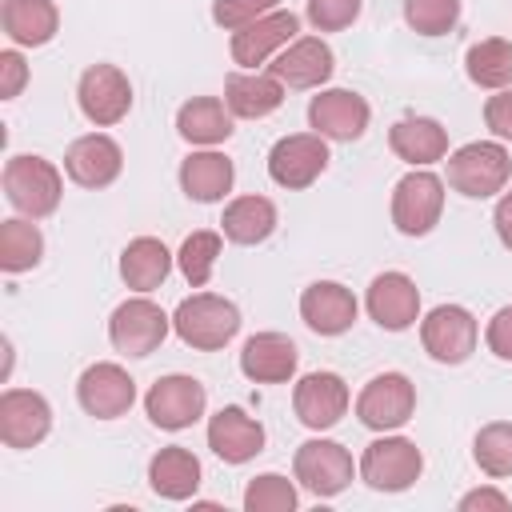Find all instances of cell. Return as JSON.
<instances>
[{"instance_id": "6da1fadb", "label": "cell", "mask_w": 512, "mask_h": 512, "mask_svg": "<svg viewBox=\"0 0 512 512\" xmlns=\"http://www.w3.org/2000/svg\"><path fill=\"white\" fill-rule=\"evenodd\" d=\"M176 336L196 352H216L240 332V308L216 292H192L176 304Z\"/></svg>"}, {"instance_id": "7a4b0ae2", "label": "cell", "mask_w": 512, "mask_h": 512, "mask_svg": "<svg viewBox=\"0 0 512 512\" xmlns=\"http://www.w3.org/2000/svg\"><path fill=\"white\" fill-rule=\"evenodd\" d=\"M4 196L20 216L44 220L56 212V204L64 196V180L52 160L20 152V156H8V164H4Z\"/></svg>"}, {"instance_id": "3957f363", "label": "cell", "mask_w": 512, "mask_h": 512, "mask_svg": "<svg viewBox=\"0 0 512 512\" xmlns=\"http://www.w3.org/2000/svg\"><path fill=\"white\" fill-rule=\"evenodd\" d=\"M508 172H512L508 148L496 144V140H472V144H464L448 156V184L460 196H472V200L504 192Z\"/></svg>"}, {"instance_id": "277c9868", "label": "cell", "mask_w": 512, "mask_h": 512, "mask_svg": "<svg viewBox=\"0 0 512 512\" xmlns=\"http://www.w3.org/2000/svg\"><path fill=\"white\" fill-rule=\"evenodd\" d=\"M440 212H444V180L440 176H432L424 168H412L408 176L396 180V188H392V224H396V232L428 236L440 224Z\"/></svg>"}, {"instance_id": "5b68a950", "label": "cell", "mask_w": 512, "mask_h": 512, "mask_svg": "<svg viewBox=\"0 0 512 512\" xmlns=\"http://www.w3.org/2000/svg\"><path fill=\"white\" fill-rule=\"evenodd\" d=\"M420 472H424V456L404 436H380L360 456V480L376 492H404L420 480Z\"/></svg>"}, {"instance_id": "8992f818", "label": "cell", "mask_w": 512, "mask_h": 512, "mask_svg": "<svg viewBox=\"0 0 512 512\" xmlns=\"http://www.w3.org/2000/svg\"><path fill=\"white\" fill-rule=\"evenodd\" d=\"M412 412H416V388L404 372H380L356 396V416L372 432L404 428L412 420Z\"/></svg>"}, {"instance_id": "52a82bcc", "label": "cell", "mask_w": 512, "mask_h": 512, "mask_svg": "<svg viewBox=\"0 0 512 512\" xmlns=\"http://www.w3.org/2000/svg\"><path fill=\"white\" fill-rule=\"evenodd\" d=\"M208 408V392L196 376H184V372H172V376H160L148 396H144V412L156 428L164 432H180V428H192Z\"/></svg>"}, {"instance_id": "ba28073f", "label": "cell", "mask_w": 512, "mask_h": 512, "mask_svg": "<svg viewBox=\"0 0 512 512\" xmlns=\"http://www.w3.org/2000/svg\"><path fill=\"white\" fill-rule=\"evenodd\" d=\"M292 472L300 480V488H308L312 496L328 500L340 496L352 484V452L336 440H304L292 456Z\"/></svg>"}, {"instance_id": "9c48e42d", "label": "cell", "mask_w": 512, "mask_h": 512, "mask_svg": "<svg viewBox=\"0 0 512 512\" xmlns=\"http://www.w3.org/2000/svg\"><path fill=\"white\" fill-rule=\"evenodd\" d=\"M324 168H328V144H324L320 132L280 136L268 152V176L288 192H300V188L316 184Z\"/></svg>"}, {"instance_id": "30bf717a", "label": "cell", "mask_w": 512, "mask_h": 512, "mask_svg": "<svg viewBox=\"0 0 512 512\" xmlns=\"http://www.w3.org/2000/svg\"><path fill=\"white\" fill-rule=\"evenodd\" d=\"M168 324H172V320L164 316L160 304H152L148 296H132V300H124V304L112 312V320H108V340H112V348L124 352V356H152V352L164 344Z\"/></svg>"}, {"instance_id": "8fae6325", "label": "cell", "mask_w": 512, "mask_h": 512, "mask_svg": "<svg viewBox=\"0 0 512 512\" xmlns=\"http://www.w3.org/2000/svg\"><path fill=\"white\" fill-rule=\"evenodd\" d=\"M476 316L460 304H436L420 320V344L436 364H464L476 348Z\"/></svg>"}, {"instance_id": "7c38bea8", "label": "cell", "mask_w": 512, "mask_h": 512, "mask_svg": "<svg viewBox=\"0 0 512 512\" xmlns=\"http://www.w3.org/2000/svg\"><path fill=\"white\" fill-rule=\"evenodd\" d=\"M76 100H80V112L96 128H112L132 108V84L116 64H92V68H84V76L76 84Z\"/></svg>"}, {"instance_id": "4fadbf2b", "label": "cell", "mask_w": 512, "mask_h": 512, "mask_svg": "<svg viewBox=\"0 0 512 512\" xmlns=\"http://www.w3.org/2000/svg\"><path fill=\"white\" fill-rule=\"evenodd\" d=\"M76 400L88 416L96 420H116L124 416L132 404H136V380L112 364V360H100V364H88L76 380Z\"/></svg>"}, {"instance_id": "5bb4252c", "label": "cell", "mask_w": 512, "mask_h": 512, "mask_svg": "<svg viewBox=\"0 0 512 512\" xmlns=\"http://www.w3.org/2000/svg\"><path fill=\"white\" fill-rule=\"evenodd\" d=\"M52 432V404L32 388H4L0 440L4 448H36Z\"/></svg>"}, {"instance_id": "9a60e30c", "label": "cell", "mask_w": 512, "mask_h": 512, "mask_svg": "<svg viewBox=\"0 0 512 512\" xmlns=\"http://www.w3.org/2000/svg\"><path fill=\"white\" fill-rule=\"evenodd\" d=\"M368 120H372L368 100L356 96V92H348V88H328V92L312 96V104H308V124L324 140H340V144L360 140L364 128H368Z\"/></svg>"}, {"instance_id": "2e32d148", "label": "cell", "mask_w": 512, "mask_h": 512, "mask_svg": "<svg viewBox=\"0 0 512 512\" xmlns=\"http://www.w3.org/2000/svg\"><path fill=\"white\" fill-rule=\"evenodd\" d=\"M292 408L304 428L324 432V428L340 424V416L348 412V384L336 372H308L292 388Z\"/></svg>"}, {"instance_id": "e0dca14e", "label": "cell", "mask_w": 512, "mask_h": 512, "mask_svg": "<svg viewBox=\"0 0 512 512\" xmlns=\"http://www.w3.org/2000/svg\"><path fill=\"white\" fill-rule=\"evenodd\" d=\"M120 168H124V152L104 132H88V136L72 140L64 152V172L80 188H108L120 176Z\"/></svg>"}, {"instance_id": "ac0fdd59", "label": "cell", "mask_w": 512, "mask_h": 512, "mask_svg": "<svg viewBox=\"0 0 512 512\" xmlns=\"http://www.w3.org/2000/svg\"><path fill=\"white\" fill-rule=\"evenodd\" d=\"M368 316L384 328V332H404L416 324L420 316V288L412 276L404 272H380L372 284H368Z\"/></svg>"}, {"instance_id": "d6986e66", "label": "cell", "mask_w": 512, "mask_h": 512, "mask_svg": "<svg viewBox=\"0 0 512 512\" xmlns=\"http://www.w3.org/2000/svg\"><path fill=\"white\" fill-rule=\"evenodd\" d=\"M296 32H300V16L276 8V12H268V16H260V20H252V24H244V28H236L228 48H232V60H236L240 68L256 72V64H264L280 44H292Z\"/></svg>"}, {"instance_id": "ffe728a7", "label": "cell", "mask_w": 512, "mask_h": 512, "mask_svg": "<svg viewBox=\"0 0 512 512\" xmlns=\"http://www.w3.org/2000/svg\"><path fill=\"white\" fill-rule=\"evenodd\" d=\"M300 316L316 336H340L356 324V296L336 280H316L300 292Z\"/></svg>"}, {"instance_id": "44dd1931", "label": "cell", "mask_w": 512, "mask_h": 512, "mask_svg": "<svg viewBox=\"0 0 512 512\" xmlns=\"http://www.w3.org/2000/svg\"><path fill=\"white\" fill-rule=\"evenodd\" d=\"M296 364H300V352L284 332H256L240 348V372L252 384H284L292 380Z\"/></svg>"}, {"instance_id": "7402d4cb", "label": "cell", "mask_w": 512, "mask_h": 512, "mask_svg": "<svg viewBox=\"0 0 512 512\" xmlns=\"http://www.w3.org/2000/svg\"><path fill=\"white\" fill-rule=\"evenodd\" d=\"M208 448L224 464H248L256 452H264V428L244 408L228 404L216 416H208Z\"/></svg>"}, {"instance_id": "603a6c76", "label": "cell", "mask_w": 512, "mask_h": 512, "mask_svg": "<svg viewBox=\"0 0 512 512\" xmlns=\"http://www.w3.org/2000/svg\"><path fill=\"white\" fill-rule=\"evenodd\" d=\"M332 72H336V56L320 36L292 40L272 64V76L280 84H288V88H320Z\"/></svg>"}, {"instance_id": "cb8c5ba5", "label": "cell", "mask_w": 512, "mask_h": 512, "mask_svg": "<svg viewBox=\"0 0 512 512\" xmlns=\"http://www.w3.org/2000/svg\"><path fill=\"white\" fill-rule=\"evenodd\" d=\"M388 144L412 168H428V164L448 156V132L432 116H404V120H396L388 128Z\"/></svg>"}, {"instance_id": "d4e9b609", "label": "cell", "mask_w": 512, "mask_h": 512, "mask_svg": "<svg viewBox=\"0 0 512 512\" xmlns=\"http://www.w3.org/2000/svg\"><path fill=\"white\" fill-rule=\"evenodd\" d=\"M224 104L240 120H264L284 104V84L272 72H232L224 80Z\"/></svg>"}, {"instance_id": "484cf974", "label": "cell", "mask_w": 512, "mask_h": 512, "mask_svg": "<svg viewBox=\"0 0 512 512\" xmlns=\"http://www.w3.org/2000/svg\"><path fill=\"white\" fill-rule=\"evenodd\" d=\"M232 180H236V168L224 152H192L184 164H180V188L188 200H200V204H216L232 192Z\"/></svg>"}, {"instance_id": "4316f807", "label": "cell", "mask_w": 512, "mask_h": 512, "mask_svg": "<svg viewBox=\"0 0 512 512\" xmlns=\"http://www.w3.org/2000/svg\"><path fill=\"white\" fill-rule=\"evenodd\" d=\"M148 484L164 500H188L200 488V460L188 448L168 444L148 460Z\"/></svg>"}, {"instance_id": "83f0119b", "label": "cell", "mask_w": 512, "mask_h": 512, "mask_svg": "<svg viewBox=\"0 0 512 512\" xmlns=\"http://www.w3.org/2000/svg\"><path fill=\"white\" fill-rule=\"evenodd\" d=\"M176 132L188 140V144H200V148H212V144H224L232 136V112L224 100L216 96H192L180 104L176 112Z\"/></svg>"}, {"instance_id": "f1b7e54d", "label": "cell", "mask_w": 512, "mask_h": 512, "mask_svg": "<svg viewBox=\"0 0 512 512\" xmlns=\"http://www.w3.org/2000/svg\"><path fill=\"white\" fill-rule=\"evenodd\" d=\"M172 272V252L164 248V240L156 236H136L128 240V248L120 252V280L132 292H152L168 280Z\"/></svg>"}, {"instance_id": "f546056e", "label": "cell", "mask_w": 512, "mask_h": 512, "mask_svg": "<svg viewBox=\"0 0 512 512\" xmlns=\"http://www.w3.org/2000/svg\"><path fill=\"white\" fill-rule=\"evenodd\" d=\"M4 32L20 48H40L56 36L60 12L52 0H4Z\"/></svg>"}, {"instance_id": "4dcf8cb0", "label": "cell", "mask_w": 512, "mask_h": 512, "mask_svg": "<svg viewBox=\"0 0 512 512\" xmlns=\"http://www.w3.org/2000/svg\"><path fill=\"white\" fill-rule=\"evenodd\" d=\"M232 244H260L276 232V204L268 196H236L220 220Z\"/></svg>"}, {"instance_id": "1f68e13d", "label": "cell", "mask_w": 512, "mask_h": 512, "mask_svg": "<svg viewBox=\"0 0 512 512\" xmlns=\"http://www.w3.org/2000/svg\"><path fill=\"white\" fill-rule=\"evenodd\" d=\"M464 72L476 88H508L512 84V44L504 36H488V40H476L468 52H464Z\"/></svg>"}, {"instance_id": "d6a6232c", "label": "cell", "mask_w": 512, "mask_h": 512, "mask_svg": "<svg viewBox=\"0 0 512 512\" xmlns=\"http://www.w3.org/2000/svg\"><path fill=\"white\" fill-rule=\"evenodd\" d=\"M44 256V236L28 216H12L0 224V268L4 272H28Z\"/></svg>"}, {"instance_id": "836d02e7", "label": "cell", "mask_w": 512, "mask_h": 512, "mask_svg": "<svg viewBox=\"0 0 512 512\" xmlns=\"http://www.w3.org/2000/svg\"><path fill=\"white\" fill-rule=\"evenodd\" d=\"M472 456L480 464V472H488L492 480L512 476V424L508 420H492L476 432L472 440Z\"/></svg>"}, {"instance_id": "e575fe53", "label": "cell", "mask_w": 512, "mask_h": 512, "mask_svg": "<svg viewBox=\"0 0 512 512\" xmlns=\"http://www.w3.org/2000/svg\"><path fill=\"white\" fill-rule=\"evenodd\" d=\"M220 248H224L220 232L200 228V232L184 236L176 260H180V272H184V280H188L192 288H204V284L212 280V268H216V260H220Z\"/></svg>"}, {"instance_id": "d590c367", "label": "cell", "mask_w": 512, "mask_h": 512, "mask_svg": "<svg viewBox=\"0 0 512 512\" xmlns=\"http://www.w3.org/2000/svg\"><path fill=\"white\" fill-rule=\"evenodd\" d=\"M296 484L280 472H264L244 488V512H296Z\"/></svg>"}, {"instance_id": "8d00e7d4", "label": "cell", "mask_w": 512, "mask_h": 512, "mask_svg": "<svg viewBox=\"0 0 512 512\" xmlns=\"http://www.w3.org/2000/svg\"><path fill=\"white\" fill-rule=\"evenodd\" d=\"M404 20L420 36H444L460 20V0H404Z\"/></svg>"}, {"instance_id": "74e56055", "label": "cell", "mask_w": 512, "mask_h": 512, "mask_svg": "<svg viewBox=\"0 0 512 512\" xmlns=\"http://www.w3.org/2000/svg\"><path fill=\"white\" fill-rule=\"evenodd\" d=\"M360 4L364 0H308L304 16H308V24L316 32H340L360 16Z\"/></svg>"}, {"instance_id": "f35d334b", "label": "cell", "mask_w": 512, "mask_h": 512, "mask_svg": "<svg viewBox=\"0 0 512 512\" xmlns=\"http://www.w3.org/2000/svg\"><path fill=\"white\" fill-rule=\"evenodd\" d=\"M276 4L280 0H216L212 4V20L220 28H228V32H236V28L252 24V20H260V16L276 12Z\"/></svg>"}, {"instance_id": "ab89813d", "label": "cell", "mask_w": 512, "mask_h": 512, "mask_svg": "<svg viewBox=\"0 0 512 512\" xmlns=\"http://www.w3.org/2000/svg\"><path fill=\"white\" fill-rule=\"evenodd\" d=\"M24 84H28V64H24V56H20L16 48H4V52H0V96H4V100H16Z\"/></svg>"}, {"instance_id": "60d3db41", "label": "cell", "mask_w": 512, "mask_h": 512, "mask_svg": "<svg viewBox=\"0 0 512 512\" xmlns=\"http://www.w3.org/2000/svg\"><path fill=\"white\" fill-rule=\"evenodd\" d=\"M484 124L492 128V136L512 140V88H500L496 96H488V104H484Z\"/></svg>"}, {"instance_id": "b9f144b4", "label": "cell", "mask_w": 512, "mask_h": 512, "mask_svg": "<svg viewBox=\"0 0 512 512\" xmlns=\"http://www.w3.org/2000/svg\"><path fill=\"white\" fill-rule=\"evenodd\" d=\"M484 340H488V348H492V356H500V360H512V304H504L492 320H488V328H484Z\"/></svg>"}, {"instance_id": "7bdbcfd3", "label": "cell", "mask_w": 512, "mask_h": 512, "mask_svg": "<svg viewBox=\"0 0 512 512\" xmlns=\"http://www.w3.org/2000/svg\"><path fill=\"white\" fill-rule=\"evenodd\" d=\"M476 508L508 512V508H512V500H508L504 492H496V488H472V492H464V496H460V512H476Z\"/></svg>"}, {"instance_id": "ee69618b", "label": "cell", "mask_w": 512, "mask_h": 512, "mask_svg": "<svg viewBox=\"0 0 512 512\" xmlns=\"http://www.w3.org/2000/svg\"><path fill=\"white\" fill-rule=\"evenodd\" d=\"M492 224H496V236H500V244H504V248L512 252V192H504V196L496 200Z\"/></svg>"}]
</instances>
